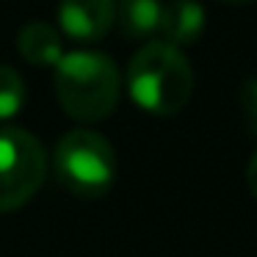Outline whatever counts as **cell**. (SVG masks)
<instances>
[{
  "mask_svg": "<svg viewBox=\"0 0 257 257\" xmlns=\"http://www.w3.org/2000/svg\"><path fill=\"white\" fill-rule=\"evenodd\" d=\"M238 105H240V113H243V122L249 127V133L257 139V75H251V78H246L240 83Z\"/></svg>",
  "mask_w": 257,
  "mask_h": 257,
  "instance_id": "30bf717a",
  "label": "cell"
},
{
  "mask_svg": "<svg viewBox=\"0 0 257 257\" xmlns=\"http://www.w3.org/2000/svg\"><path fill=\"white\" fill-rule=\"evenodd\" d=\"M17 50L34 67H56L64 58V42L47 23H28L17 36Z\"/></svg>",
  "mask_w": 257,
  "mask_h": 257,
  "instance_id": "52a82bcc",
  "label": "cell"
},
{
  "mask_svg": "<svg viewBox=\"0 0 257 257\" xmlns=\"http://www.w3.org/2000/svg\"><path fill=\"white\" fill-rule=\"evenodd\" d=\"M56 177L80 199H100L116 180V152L94 130H72L56 144Z\"/></svg>",
  "mask_w": 257,
  "mask_h": 257,
  "instance_id": "3957f363",
  "label": "cell"
},
{
  "mask_svg": "<svg viewBox=\"0 0 257 257\" xmlns=\"http://www.w3.org/2000/svg\"><path fill=\"white\" fill-rule=\"evenodd\" d=\"M119 69L105 53L75 50L56 64V97L78 122H100L119 102Z\"/></svg>",
  "mask_w": 257,
  "mask_h": 257,
  "instance_id": "7a4b0ae2",
  "label": "cell"
},
{
  "mask_svg": "<svg viewBox=\"0 0 257 257\" xmlns=\"http://www.w3.org/2000/svg\"><path fill=\"white\" fill-rule=\"evenodd\" d=\"M127 89L133 102L147 113L174 116L194 94V72L183 50L166 42H150L130 58Z\"/></svg>",
  "mask_w": 257,
  "mask_h": 257,
  "instance_id": "6da1fadb",
  "label": "cell"
},
{
  "mask_svg": "<svg viewBox=\"0 0 257 257\" xmlns=\"http://www.w3.org/2000/svg\"><path fill=\"white\" fill-rule=\"evenodd\" d=\"M161 0H116L113 23L127 39H150L161 28Z\"/></svg>",
  "mask_w": 257,
  "mask_h": 257,
  "instance_id": "ba28073f",
  "label": "cell"
},
{
  "mask_svg": "<svg viewBox=\"0 0 257 257\" xmlns=\"http://www.w3.org/2000/svg\"><path fill=\"white\" fill-rule=\"evenodd\" d=\"M227 6H246V3H254V0H221Z\"/></svg>",
  "mask_w": 257,
  "mask_h": 257,
  "instance_id": "7c38bea8",
  "label": "cell"
},
{
  "mask_svg": "<svg viewBox=\"0 0 257 257\" xmlns=\"http://www.w3.org/2000/svg\"><path fill=\"white\" fill-rule=\"evenodd\" d=\"M205 31V9L196 0H169L163 3L161 12V28L158 34L163 36L161 42L172 47H185L194 45Z\"/></svg>",
  "mask_w": 257,
  "mask_h": 257,
  "instance_id": "8992f818",
  "label": "cell"
},
{
  "mask_svg": "<svg viewBox=\"0 0 257 257\" xmlns=\"http://www.w3.org/2000/svg\"><path fill=\"white\" fill-rule=\"evenodd\" d=\"M246 185H249L251 196L257 199V150H254V155H251L249 166H246Z\"/></svg>",
  "mask_w": 257,
  "mask_h": 257,
  "instance_id": "8fae6325",
  "label": "cell"
},
{
  "mask_svg": "<svg viewBox=\"0 0 257 257\" xmlns=\"http://www.w3.org/2000/svg\"><path fill=\"white\" fill-rule=\"evenodd\" d=\"M25 105V80L17 69L0 64V122L17 116Z\"/></svg>",
  "mask_w": 257,
  "mask_h": 257,
  "instance_id": "9c48e42d",
  "label": "cell"
},
{
  "mask_svg": "<svg viewBox=\"0 0 257 257\" xmlns=\"http://www.w3.org/2000/svg\"><path fill=\"white\" fill-rule=\"evenodd\" d=\"M47 177V152L23 127L0 130V213L20 210Z\"/></svg>",
  "mask_w": 257,
  "mask_h": 257,
  "instance_id": "277c9868",
  "label": "cell"
},
{
  "mask_svg": "<svg viewBox=\"0 0 257 257\" xmlns=\"http://www.w3.org/2000/svg\"><path fill=\"white\" fill-rule=\"evenodd\" d=\"M116 0H61L58 23L64 34L78 42H97L111 31Z\"/></svg>",
  "mask_w": 257,
  "mask_h": 257,
  "instance_id": "5b68a950",
  "label": "cell"
}]
</instances>
